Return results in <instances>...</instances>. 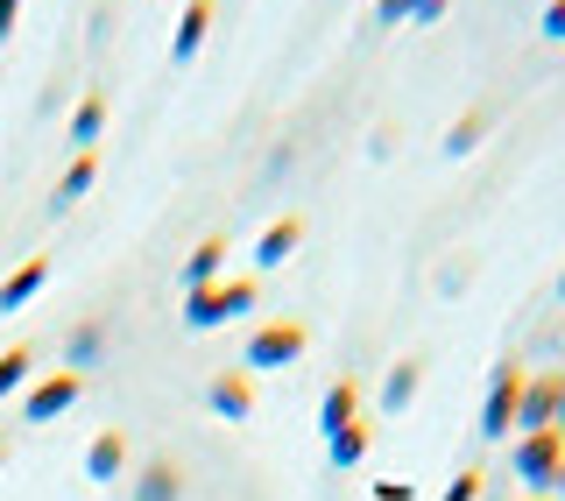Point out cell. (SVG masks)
I'll return each instance as SVG.
<instances>
[{
	"mask_svg": "<svg viewBox=\"0 0 565 501\" xmlns=\"http://www.w3.org/2000/svg\"><path fill=\"white\" fill-rule=\"evenodd\" d=\"M544 35L565 43V0H544Z\"/></svg>",
	"mask_w": 565,
	"mask_h": 501,
	"instance_id": "cell-24",
	"label": "cell"
},
{
	"mask_svg": "<svg viewBox=\"0 0 565 501\" xmlns=\"http://www.w3.org/2000/svg\"><path fill=\"white\" fill-rule=\"evenodd\" d=\"M367 445H375V417H353L347 431H332V438H326V459L347 473V467H361V459H367Z\"/></svg>",
	"mask_w": 565,
	"mask_h": 501,
	"instance_id": "cell-10",
	"label": "cell"
},
{
	"mask_svg": "<svg viewBox=\"0 0 565 501\" xmlns=\"http://www.w3.org/2000/svg\"><path fill=\"white\" fill-rule=\"evenodd\" d=\"M43 283H50V262H43V255H35V262H22L8 283H0V311H22L29 297H43Z\"/></svg>",
	"mask_w": 565,
	"mask_h": 501,
	"instance_id": "cell-16",
	"label": "cell"
},
{
	"mask_svg": "<svg viewBox=\"0 0 565 501\" xmlns=\"http://www.w3.org/2000/svg\"><path fill=\"white\" fill-rule=\"evenodd\" d=\"M99 353H106V326H99V318H85V326L71 332V347H64V367L85 374V361H99Z\"/></svg>",
	"mask_w": 565,
	"mask_h": 501,
	"instance_id": "cell-20",
	"label": "cell"
},
{
	"mask_svg": "<svg viewBox=\"0 0 565 501\" xmlns=\"http://www.w3.org/2000/svg\"><path fill=\"white\" fill-rule=\"evenodd\" d=\"M509 467H516V480L530 494H552V480L565 467V431H523L516 452H509Z\"/></svg>",
	"mask_w": 565,
	"mask_h": 501,
	"instance_id": "cell-1",
	"label": "cell"
},
{
	"mask_svg": "<svg viewBox=\"0 0 565 501\" xmlns=\"http://www.w3.org/2000/svg\"><path fill=\"white\" fill-rule=\"evenodd\" d=\"M85 396V374H71V367H57V374H43V382L22 396V417L29 424H50V417H64L71 403Z\"/></svg>",
	"mask_w": 565,
	"mask_h": 501,
	"instance_id": "cell-5",
	"label": "cell"
},
{
	"mask_svg": "<svg viewBox=\"0 0 565 501\" xmlns=\"http://www.w3.org/2000/svg\"><path fill=\"white\" fill-rule=\"evenodd\" d=\"M552 494H558V501H565V467H558V480H552Z\"/></svg>",
	"mask_w": 565,
	"mask_h": 501,
	"instance_id": "cell-29",
	"label": "cell"
},
{
	"mask_svg": "<svg viewBox=\"0 0 565 501\" xmlns=\"http://www.w3.org/2000/svg\"><path fill=\"white\" fill-rule=\"evenodd\" d=\"M220 262H226V234H205V241L184 255V290H205V283H220Z\"/></svg>",
	"mask_w": 565,
	"mask_h": 501,
	"instance_id": "cell-14",
	"label": "cell"
},
{
	"mask_svg": "<svg viewBox=\"0 0 565 501\" xmlns=\"http://www.w3.org/2000/svg\"><path fill=\"white\" fill-rule=\"evenodd\" d=\"M311 347V332L297 318H269V326L247 332V374H269V367H290L297 353Z\"/></svg>",
	"mask_w": 565,
	"mask_h": 501,
	"instance_id": "cell-3",
	"label": "cell"
},
{
	"mask_svg": "<svg viewBox=\"0 0 565 501\" xmlns=\"http://www.w3.org/2000/svg\"><path fill=\"white\" fill-rule=\"evenodd\" d=\"M417 488H411V480H375V501H411Z\"/></svg>",
	"mask_w": 565,
	"mask_h": 501,
	"instance_id": "cell-25",
	"label": "cell"
},
{
	"mask_svg": "<svg viewBox=\"0 0 565 501\" xmlns=\"http://www.w3.org/2000/svg\"><path fill=\"white\" fill-rule=\"evenodd\" d=\"M85 473H93V480H120V473H128V431H99L93 445H85Z\"/></svg>",
	"mask_w": 565,
	"mask_h": 501,
	"instance_id": "cell-11",
	"label": "cell"
},
{
	"mask_svg": "<svg viewBox=\"0 0 565 501\" xmlns=\"http://www.w3.org/2000/svg\"><path fill=\"white\" fill-rule=\"evenodd\" d=\"M353 417H361V388H353V382H332V388H326V403H318V438L347 431Z\"/></svg>",
	"mask_w": 565,
	"mask_h": 501,
	"instance_id": "cell-13",
	"label": "cell"
},
{
	"mask_svg": "<svg viewBox=\"0 0 565 501\" xmlns=\"http://www.w3.org/2000/svg\"><path fill=\"white\" fill-rule=\"evenodd\" d=\"M446 8H452V0H424V8L411 14V22H417V29H431V22H438V14H446Z\"/></svg>",
	"mask_w": 565,
	"mask_h": 501,
	"instance_id": "cell-26",
	"label": "cell"
},
{
	"mask_svg": "<svg viewBox=\"0 0 565 501\" xmlns=\"http://www.w3.org/2000/svg\"><path fill=\"white\" fill-rule=\"evenodd\" d=\"M552 431H565V388H558V424H552Z\"/></svg>",
	"mask_w": 565,
	"mask_h": 501,
	"instance_id": "cell-28",
	"label": "cell"
},
{
	"mask_svg": "<svg viewBox=\"0 0 565 501\" xmlns=\"http://www.w3.org/2000/svg\"><path fill=\"white\" fill-rule=\"evenodd\" d=\"M523 501H552V494H523Z\"/></svg>",
	"mask_w": 565,
	"mask_h": 501,
	"instance_id": "cell-31",
	"label": "cell"
},
{
	"mask_svg": "<svg viewBox=\"0 0 565 501\" xmlns=\"http://www.w3.org/2000/svg\"><path fill=\"white\" fill-rule=\"evenodd\" d=\"M0 467H8V445H0Z\"/></svg>",
	"mask_w": 565,
	"mask_h": 501,
	"instance_id": "cell-32",
	"label": "cell"
},
{
	"mask_svg": "<svg viewBox=\"0 0 565 501\" xmlns=\"http://www.w3.org/2000/svg\"><path fill=\"white\" fill-rule=\"evenodd\" d=\"M558 388H565V374H530L523 403H516V431H552L558 424Z\"/></svg>",
	"mask_w": 565,
	"mask_h": 501,
	"instance_id": "cell-7",
	"label": "cell"
},
{
	"mask_svg": "<svg viewBox=\"0 0 565 501\" xmlns=\"http://www.w3.org/2000/svg\"><path fill=\"white\" fill-rule=\"evenodd\" d=\"M29 374H35V347H8V353H0V403H8Z\"/></svg>",
	"mask_w": 565,
	"mask_h": 501,
	"instance_id": "cell-21",
	"label": "cell"
},
{
	"mask_svg": "<svg viewBox=\"0 0 565 501\" xmlns=\"http://www.w3.org/2000/svg\"><path fill=\"white\" fill-rule=\"evenodd\" d=\"M99 135H106V93H85L78 114H71V141H78V149H99Z\"/></svg>",
	"mask_w": 565,
	"mask_h": 501,
	"instance_id": "cell-19",
	"label": "cell"
},
{
	"mask_svg": "<svg viewBox=\"0 0 565 501\" xmlns=\"http://www.w3.org/2000/svg\"><path fill=\"white\" fill-rule=\"evenodd\" d=\"M481 488H488V473H481V467H459V473H452V488L438 494V501H473Z\"/></svg>",
	"mask_w": 565,
	"mask_h": 501,
	"instance_id": "cell-22",
	"label": "cell"
},
{
	"mask_svg": "<svg viewBox=\"0 0 565 501\" xmlns=\"http://www.w3.org/2000/svg\"><path fill=\"white\" fill-rule=\"evenodd\" d=\"M558 297H565V268H558Z\"/></svg>",
	"mask_w": 565,
	"mask_h": 501,
	"instance_id": "cell-30",
	"label": "cell"
},
{
	"mask_svg": "<svg viewBox=\"0 0 565 501\" xmlns=\"http://www.w3.org/2000/svg\"><path fill=\"white\" fill-rule=\"evenodd\" d=\"M417 374H424V361H417V353H403V361L388 367V382H382V417H396V409L417 396Z\"/></svg>",
	"mask_w": 565,
	"mask_h": 501,
	"instance_id": "cell-18",
	"label": "cell"
},
{
	"mask_svg": "<svg viewBox=\"0 0 565 501\" xmlns=\"http://www.w3.org/2000/svg\"><path fill=\"white\" fill-rule=\"evenodd\" d=\"M177 494H184V467L177 459H149L135 473V501H177Z\"/></svg>",
	"mask_w": 565,
	"mask_h": 501,
	"instance_id": "cell-12",
	"label": "cell"
},
{
	"mask_svg": "<svg viewBox=\"0 0 565 501\" xmlns=\"http://www.w3.org/2000/svg\"><path fill=\"white\" fill-rule=\"evenodd\" d=\"M417 8H424V0H375V22H382V29H403Z\"/></svg>",
	"mask_w": 565,
	"mask_h": 501,
	"instance_id": "cell-23",
	"label": "cell"
},
{
	"mask_svg": "<svg viewBox=\"0 0 565 501\" xmlns=\"http://www.w3.org/2000/svg\"><path fill=\"white\" fill-rule=\"evenodd\" d=\"M212 14H220V0H184V14H177V35H170V57H177V64H191V57L205 50Z\"/></svg>",
	"mask_w": 565,
	"mask_h": 501,
	"instance_id": "cell-8",
	"label": "cell"
},
{
	"mask_svg": "<svg viewBox=\"0 0 565 501\" xmlns=\"http://www.w3.org/2000/svg\"><path fill=\"white\" fill-rule=\"evenodd\" d=\"M93 184H99V149H78V156H71V170L57 177V191H50V212H71Z\"/></svg>",
	"mask_w": 565,
	"mask_h": 501,
	"instance_id": "cell-9",
	"label": "cell"
},
{
	"mask_svg": "<svg viewBox=\"0 0 565 501\" xmlns=\"http://www.w3.org/2000/svg\"><path fill=\"white\" fill-rule=\"evenodd\" d=\"M297 241H305V220L290 212V220H276L269 234L255 241V268H276V262H290V255H297Z\"/></svg>",
	"mask_w": 565,
	"mask_h": 501,
	"instance_id": "cell-15",
	"label": "cell"
},
{
	"mask_svg": "<svg viewBox=\"0 0 565 501\" xmlns=\"http://www.w3.org/2000/svg\"><path fill=\"white\" fill-rule=\"evenodd\" d=\"M488 128H494V106H467V114L452 120V135H446V156H473L488 141Z\"/></svg>",
	"mask_w": 565,
	"mask_h": 501,
	"instance_id": "cell-17",
	"label": "cell"
},
{
	"mask_svg": "<svg viewBox=\"0 0 565 501\" xmlns=\"http://www.w3.org/2000/svg\"><path fill=\"white\" fill-rule=\"evenodd\" d=\"M255 303V283H205V290H184V326L191 332H212L226 318H241Z\"/></svg>",
	"mask_w": 565,
	"mask_h": 501,
	"instance_id": "cell-4",
	"label": "cell"
},
{
	"mask_svg": "<svg viewBox=\"0 0 565 501\" xmlns=\"http://www.w3.org/2000/svg\"><path fill=\"white\" fill-rule=\"evenodd\" d=\"M523 361H494L488 374V396H481V438H509L516 431V403H523Z\"/></svg>",
	"mask_w": 565,
	"mask_h": 501,
	"instance_id": "cell-2",
	"label": "cell"
},
{
	"mask_svg": "<svg viewBox=\"0 0 565 501\" xmlns=\"http://www.w3.org/2000/svg\"><path fill=\"white\" fill-rule=\"evenodd\" d=\"M205 403H212V417H226V424L255 417V382H247V367H220L205 382Z\"/></svg>",
	"mask_w": 565,
	"mask_h": 501,
	"instance_id": "cell-6",
	"label": "cell"
},
{
	"mask_svg": "<svg viewBox=\"0 0 565 501\" xmlns=\"http://www.w3.org/2000/svg\"><path fill=\"white\" fill-rule=\"evenodd\" d=\"M14 14H22V0H0V43H8V29H14Z\"/></svg>",
	"mask_w": 565,
	"mask_h": 501,
	"instance_id": "cell-27",
	"label": "cell"
}]
</instances>
